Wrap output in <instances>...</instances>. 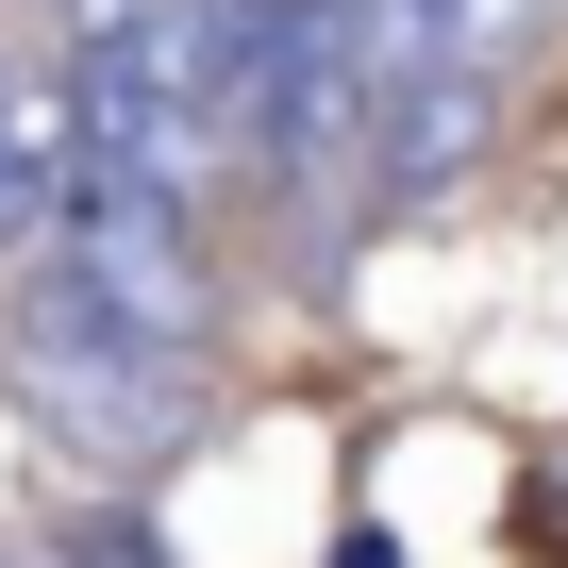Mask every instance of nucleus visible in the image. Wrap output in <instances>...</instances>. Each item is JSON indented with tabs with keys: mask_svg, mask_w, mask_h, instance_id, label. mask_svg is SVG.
<instances>
[{
	"mask_svg": "<svg viewBox=\"0 0 568 568\" xmlns=\"http://www.w3.org/2000/svg\"><path fill=\"white\" fill-rule=\"evenodd\" d=\"M51 84H68L84 168H118L151 201H201L234 168V34L201 18V0H84Z\"/></svg>",
	"mask_w": 568,
	"mask_h": 568,
	"instance_id": "1",
	"label": "nucleus"
},
{
	"mask_svg": "<svg viewBox=\"0 0 568 568\" xmlns=\"http://www.w3.org/2000/svg\"><path fill=\"white\" fill-rule=\"evenodd\" d=\"M0 368H18L34 402H51V435H84L101 468H134V452H168L184 435V352H151L84 267H51V251H18V284H0Z\"/></svg>",
	"mask_w": 568,
	"mask_h": 568,
	"instance_id": "2",
	"label": "nucleus"
},
{
	"mask_svg": "<svg viewBox=\"0 0 568 568\" xmlns=\"http://www.w3.org/2000/svg\"><path fill=\"white\" fill-rule=\"evenodd\" d=\"M485 118H501V84H402V101H385V151H368L352 201H368V217H418V201L485 151Z\"/></svg>",
	"mask_w": 568,
	"mask_h": 568,
	"instance_id": "3",
	"label": "nucleus"
},
{
	"mask_svg": "<svg viewBox=\"0 0 568 568\" xmlns=\"http://www.w3.org/2000/svg\"><path fill=\"white\" fill-rule=\"evenodd\" d=\"M68 184H84V134H68V84H18V68H0V267H18V251H51Z\"/></svg>",
	"mask_w": 568,
	"mask_h": 568,
	"instance_id": "4",
	"label": "nucleus"
},
{
	"mask_svg": "<svg viewBox=\"0 0 568 568\" xmlns=\"http://www.w3.org/2000/svg\"><path fill=\"white\" fill-rule=\"evenodd\" d=\"M234 18H302V0H234Z\"/></svg>",
	"mask_w": 568,
	"mask_h": 568,
	"instance_id": "5",
	"label": "nucleus"
}]
</instances>
